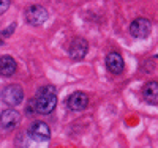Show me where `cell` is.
Listing matches in <instances>:
<instances>
[{"label":"cell","instance_id":"52a82bcc","mask_svg":"<svg viewBox=\"0 0 158 148\" xmlns=\"http://www.w3.org/2000/svg\"><path fill=\"white\" fill-rule=\"evenodd\" d=\"M29 136L36 142H44L51 137V129L44 122H33L29 128Z\"/></svg>","mask_w":158,"mask_h":148},{"label":"cell","instance_id":"8fae6325","mask_svg":"<svg viewBox=\"0 0 158 148\" xmlns=\"http://www.w3.org/2000/svg\"><path fill=\"white\" fill-rule=\"evenodd\" d=\"M142 98L146 99V102L156 106L158 104V82L156 80H152V82H147L146 87L142 88Z\"/></svg>","mask_w":158,"mask_h":148},{"label":"cell","instance_id":"6da1fadb","mask_svg":"<svg viewBox=\"0 0 158 148\" xmlns=\"http://www.w3.org/2000/svg\"><path fill=\"white\" fill-rule=\"evenodd\" d=\"M35 104V112L48 115L56 109L57 106V91L52 85H44L38 90L36 98L33 99Z\"/></svg>","mask_w":158,"mask_h":148},{"label":"cell","instance_id":"4fadbf2b","mask_svg":"<svg viewBox=\"0 0 158 148\" xmlns=\"http://www.w3.org/2000/svg\"><path fill=\"white\" fill-rule=\"evenodd\" d=\"M15 29H16V24H13L10 29H6L5 32H2V35H3V36H8V35H11V30H15Z\"/></svg>","mask_w":158,"mask_h":148},{"label":"cell","instance_id":"ba28073f","mask_svg":"<svg viewBox=\"0 0 158 148\" xmlns=\"http://www.w3.org/2000/svg\"><path fill=\"white\" fill-rule=\"evenodd\" d=\"M89 104V96L85 95L84 91H74L73 95L68 98V107L70 110L73 112H79V110H84Z\"/></svg>","mask_w":158,"mask_h":148},{"label":"cell","instance_id":"8992f818","mask_svg":"<svg viewBox=\"0 0 158 148\" xmlns=\"http://www.w3.org/2000/svg\"><path fill=\"white\" fill-rule=\"evenodd\" d=\"M89 50V43L84 38H74L68 46V55L73 60H82Z\"/></svg>","mask_w":158,"mask_h":148},{"label":"cell","instance_id":"3957f363","mask_svg":"<svg viewBox=\"0 0 158 148\" xmlns=\"http://www.w3.org/2000/svg\"><path fill=\"white\" fill-rule=\"evenodd\" d=\"M25 21L33 27H40L48 21V10L41 5H32L25 10Z\"/></svg>","mask_w":158,"mask_h":148},{"label":"cell","instance_id":"5bb4252c","mask_svg":"<svg viewBox=\"0 0 158 148\" xmlns=\"http://www.w3.org/2000/svg\"><path fill=\"white\" fill-rule=\"evenodd\" d=\"M35 112V104H33V101L27 106V114H33Z\"/></svg>","mask_w":158,"mask_h":148},{"label":"cell","instance_id":"277c9868","mask_svg":"<svg viewBox=\"0 0 158 148\" xmlns=\"http://www.w3.org/2000/svg\"><path fill=\"white\" fill-rule=\"evenodd\" d=\"M150 30H152V24L146 18H138V19H135L133 22L130 24V35L138 38V39L147 38Z\"/></svg>","mask_w":158,"mask_h":148},{"label":"cell","instance_id":"5b68a950","mask_svg":"<svg viewBox=\"0 0 158 148\" xmlns=\"http://www.w3.org/2000/svg\"><path fill=\"white\" fill-rule=\"evenodd\" d=\"M21 122V114L16 109H6L0 114V128L5 131L15 129Z\"/></svg>","mask_w":158,"mask_h":148},{"label":"cell","instance_id":"7a4b0ae2","mask_svg":"<svg viewBox=\"0 0 158 148\" xmlns=\"http://www.w3.org/2000/svg\"><path fill=\"white\" fill-rule=\"evenodd\" d=\"M2 99L5 104H8L10 107H16L22 102L24 99V90L21 85L18 84H11V85H6L3 90H2Z\"/></svg>","mask_w":158,"mask_h":148},{"label":"cell","instance_id":"30bf717a","mask_svg":"<svg viewBox=\"0 0 158 148\" xmlns=\"http://www.w3.org/2000/svg\"><path fill=\"white\" fill-rule=\"evenodd\" d=\"M16 70H18L16 60L11 55H2L0 57V76L10 77L16 73Z\"/></svg>","mask_w":158,"mask_h":148},{"label":"cell","instance_id":"9c48e42d","mask_svg":"<svg viewBox=\"0 0 158 148\" xmlns=\"http://www.w3.org/2000/svg\"><path fill=\"white\" fill-rule=\"evenodd\" d=\"M106 66H108V70L112 74H120L123 71L125 62H123L122 55L118 52H111V54H108V57H106Z\"/></svg>","mask_w":158,"mask_h":148},{"label":"cell","instance_id":"7c38bea8","mask_svg":"<svg viewBox=\"0 0 158 148\" xmlns=\"http://www.w3.org/2000/svg\"><path fill=\"white\" fill-rule=\"evenodd\" d=\"M10 2H8V0H0V16H2L3 14V13H6V10L10 8Z\"/></svg>","mask_w":158,"mask_h":148}]
</instances>
